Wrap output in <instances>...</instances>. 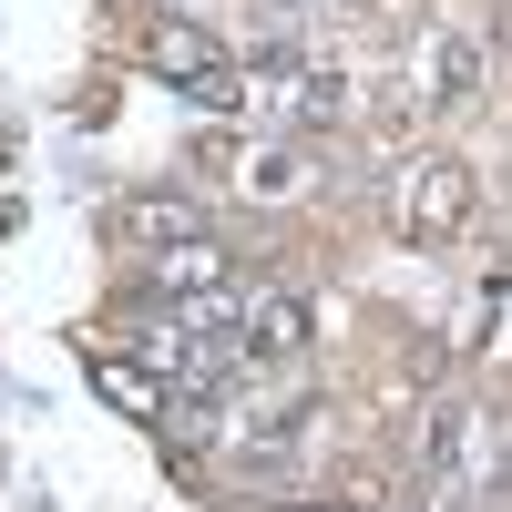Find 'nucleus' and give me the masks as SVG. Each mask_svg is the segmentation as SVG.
<instances>
[{
	"mask_svg": "<svg viewBox=\"0 0 512 512\" xmlns=\"http://www.w3.org/2000/svg\"><path fill=\"white\" fill-rule=\"evenodd\" d=\"M482 62H492V52H482V31H420L410 82H420V103H441V113H451V103H472V93H482Z\"/></svg>",
	"mask_w": 512,
	"mask_h": 512,
	"instance_id": "nucleus-5",
	"label": "nucleus"
},
{
	"mask_svg": "<svg viewBox=\"0 0 512 512\" xmlns=\"http://www.w3.org/2000/svg\"><path fill=\"white\" fill-rule=\"evenodd\" d=\"M236 154H246L236 134H205V144H195V175H236Z\"/></svg>",
	"mask_w": 512,
	"mask_h": 512,
	"instance_id": "nucleus-10",
	"label": "nucleus"
},
{
	"mask_svg": "<svg viewBox=\"0 0 512 512\" xmlns=\"http://www.w3.org/2000/svg\"><path fill=\"white\" fill-rule=\"evenodd\" d=\"M472 472V400H431V441H420V492H461Z\"/></svg>",
	"mask_w": 512,
	"mask_h": 512,
	"instance_id": "nucleus-7",
	"label": "nucleus"
},
{
	"mask_svg": "<svg viewBox=\"0 0 512 512\" xmlns=\"http://www.w3.org/2000/svg\"><path fill=\"white\" fill-rule=\"evenodd\" d=\"M216 62H226V41H216V31H195V21H154V72L195 82V72H216Z\"/></svg>",
	"mask_w": 512,
	"mask_h": 512,
	"instance_id": "nucleus-8",
	"label": "nucleus"
},
{
	"mask_svg": "<svg viewBox=\"0 0 512 512\" xmlns=\"http://www.w3.org/2000/svg\"><path fill=\"white\" fill-rule=\"evenodd\" d=\"M472 164L461 154H410V175H400V226H410V246H451L461 226H472Z\"/></svg>",
	"mask_w": 512,
	"mask_h": 512,
	"instance_id": "nucleus-1",
	"label": "nucleus"
},
{
	"mask_svg": "<svg viewBox=\"0 0 512 512\" xmlns=\"http://www.w3.org/2000/svg\"><path fill=\"white\" fill-rule=\"evenodd\" d=\"M308 338H318L308 287H246V328H236V359H246V369H287V359H308Z\"/></svg>",
	"mask_w": 512,
	"mask_h": 512,
	"instance_id": "nucleus-2",
	"label": "nucleus"
},
{
	"mask_svg": "<svg viewBox=\"0 0 512 512\" xmlns=\"http://www.w3.org/2000/svg\"><path fill=\"white\" fill-rule=\"evenodd\" d=\"M226 185H246V195H297V185H308V154H297V144H256V154H236Z\"/></svg>",
	"mask_w": 512,
	"mask_h": 512,
	"instance_id": "nucleus-9",
	"label": "nucleus"
},
{
	"mask_svg": "<svg viewBox=\"0 0 512 512\" xmlns=\"http://www.w3.org/2000/svg\"><path fill=\"white\" fill-rule=\"evenodd\" d=\"M308 431H318V400H256V410L226 420V451L256 461V472H287V461L308 451Z\"/></svg>",
	"mask_w": 512,
	"mask_h": 512,
	"instance_id": "nucleus-4",
	"label": "nucleus"
},
{
	"mask_svg": "<svg viewBox=\"0 0 512 512\" xmlns=\"http://www.w3.org/2000/svg\"><path fill=\"white\" fill-rule=\"evenodd\" d=\"M185 236H205V205L195 195H123L113 205V246H185Z\"/></svg>",
	"mask_w": 512,
	"mask_h": 512,
	"instance_id": "nucleus-6",
	"label": "nucleus"
},
{
	"mask_svg": "<svg viewBox=\"0 0 512 512\" xmlns=\"http://www.w3.org/2000/svg\"><path fill=\"white\" fill-rule=\"evenodd\" d=\"M256 103H267L287 134H328V123L349 113V82H338L328 62H277L267 82H256Z\"/></svg>",
	"mask_w": 512,
	"mask_h": 512,
	"instance_id": "nucleus-3",
	"label": "nucleus"
}]
</instances>
